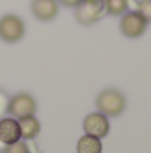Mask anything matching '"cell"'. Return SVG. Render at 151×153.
<instances>
[{
	"mask_svg": "<svg viewBox=\"0 0 151 153\" xmlns=\"http://www.w3.org/2000/svg\"><path fill=\"white\" fill-rule=\"evenodd\" d=\"M96 105H98L101 114L114 117V116H119L124 111L126 100L117 89H105L103 93H100V96L96 100Z\"/></svg>",
	"mask_w": 151,
	"mask_h": 153,
	"instance_id": "6da1fadb",
	"label": "cell"
},
{
	"mask_svg": "<svg viewBox=\"0 0 151 153\" xmlns=\"http://www.w3.org/2000/svg\"><path fill=\"white\" fill-rule=\"evenodd\" d=\"M25 34V23L16 14H7L0 18V39L5 43H16Z\"/></svg>",
	"mask_w": 151,
	"mask_h": 153,
	"instance_id": "7a4b0ae2",
	"label": "cell"
},
{
	"mask_svg": "<svg viewBox=\"0 0 151 153\" xmlns=\"http://www.w3.org/2000/svg\"><path fill=\"white\" fill-rule=\"evenodd\" d=\"M75 16L78 20V23L82 25H93L96 23L105 11L103 0H84L82 4H78L75 7Z\"/></svg>",
	"mask_w": 151,
	"mask_h": 153,
	"instance_id": "3957f363",
	"label": "cell"
},
{
	"mask_svg": "<svg viewBox=\"0 0 151 153\" xmlns=\"http://www.w3.org/2000/svg\"><path fill=\"white\" fill-rule=\"evenodd\" d=\"M148 22L139 11H126L121 18V32L130 39L141 38L146 32Z\"/></svg>",
	"mask_w": 151,
	"mask_h": 153,
	"instance_id": "277c9868",
	"label": "cell"
},
{
	"mask_svg": "<svg viewBox=\"0 0 151 153\" xmlns=\"http://www.w3.org/2000/svg\"><path fill=\"white\" fill-rule=\"evenodd\" d=\"M36 100L27 94V93H20V94H14L9 103H7V112L16 117V119H21V117H29V116H34L36 112Z\"/></svg>",
	"mask_w": 151,
	"mask_h": 153,
	"instance_id": "5b68a950",
	"label": "cell"
},
{
	"mask_svg": "<svg viewBox=\"0 0 151 153\" xmlns=\"http://www.w3.org/2000/svg\"><path fill=\"white\" fill-rule=\"evenodd\" d=\"M84 130L87 135H93V137H105L110 130V125H109V119L107 116L101 114V112H93L84 119Z\"/></svg>",
	"mask_w": 151,
	"mask_h": 153,
	"instance_id": "8992f818",
	"label": "cell"
},
{
	"mask_svg": "<svg viewBox=\"0 0 151 153\" xmlns=\"http://www.w3.org/2000/svg\"><path fill=\"white\" fill-rule=\"evenodd\" d=\"M30 9H32V14L39 22H50L57 16L59 4H57V0H32Z\"/></svg>",
	"mask_w": 151,
	"mask_h": 153,
	"instance_id": "52a82bcc",
	"label": "cell"
},
{
	"mask_svg": "<svg viewBox=\"0 0 151 153\" xmlns=\"http://www.w3.org/2000/svg\"><path fill=\"white\" fill-rule=\"evenodd\" d=\"M21 139L20 134V125L16 117H2L0 119V143L4 144H13Z\"/></svg>",
	"mask_w": 151,
	"mask_h": 153,
	"instance_id": "ba28073f",
	"label": "cell"
},
{
	"mask_svg": "<svg viewBox=\"0 0 151 153\" xmlns=\"http://www.w3.org/2000/svg\"><path fill=\"white\" fill-rule=\"evenodd\" d=\"M18 125H20V134H21V139H36L41 130V125L34 116H29V117H21L18 119Z\"/></svg>",
	"mask_w": 151,
	"mask_h": 153,
	"instance_id": "9c48e42d",
	"label": "cell"
},
{
	"mask_svg": "<svg viewBox=\"0 0 151 153\" xmlns=\"http://www.w3.org/2000/svg\"><path fill=\"white\" fill-rule=\"evenodd\" d=\"M103 146H101V139L98 137H93V135H84L78 139V144H76V152L78 153H101Z\"/></svg>",
	"mask_w": 151,
	"mask_h": 153,
	"instance_id": "30bf717a",
	"label": "cell"
},
{
	"mask_svg": "<svg viewBox=\"0 0 151 153\" xmlns=\"http://www.w3.org/2000/svg\"><path fill=\"white\" fill-rule=\"evenodd\" d=\"M103 5H105V11L114 16L124 14L128 11V0H103Z\"/></svg>",
	"mask_w": 151,
	"mask_h": 153,
	"instance_id": "8fae6325",
	"label": "cell"
},
{
	"mask_svg": "<svg viewBox=\"0 0 151 153\" xmlns=\"http://www.w3.org/2000/svg\"><path fill=\"white\" fill-rule=\"evenodd\" d=\"M4 153H30V152H29V146L20 139V141H16L13 144H5Z\"/></svg>",
	"mask_w": 151,
	"mask_h": 153,
	"instance_id": "7c38bea8",
	"label": "cell"
},
{
	"mask_svg": "<svg viewBox=\"0 0 151 153\" xmlns=\"http://www.w3.org/2000/svg\"><path fill=\"white\" fill-rule=\"evenodd\" d=\"M142 16H144V20L151 23V0H142L141 4H139V9H137Z\"/></svg>",
	"mask_w": 151,
	"mask_h": 153,
	"instance_id": "4fadbf2b",
	"label": "cell"
},
{
	"mask_svg": "<svg viewBox=\"0 0 151 153\" xmlns=\"http://www.w3.org/2000/svg\"><path fill=\"white\" fill-rule=\"evenodd\" d=\"M7 103H9L7 96H5L4 93H0V116H2L4 112H5V111H7Z\"/></svg>",
	"mask_w": 151,
	"mask_h": 153,
	"instance_id": "5bb4252c",
	"label": "cell"
},
{
	"mask_svg": "<svg viewBox=\"0 0 151 153\" xmlns=\"http://www.w3.org/2000/svg\"><path fill=\"white\" fill-rule=\"evenodd\" d=\"M61 2H62L66 7H76V5H78V4H82L84 0H61Z\"/></svg>",
	"mask_w": 151,
	"mask_h": 153,
	"instance_id": "9a60e30c",
	"label": "cell"
}]
</instances>
